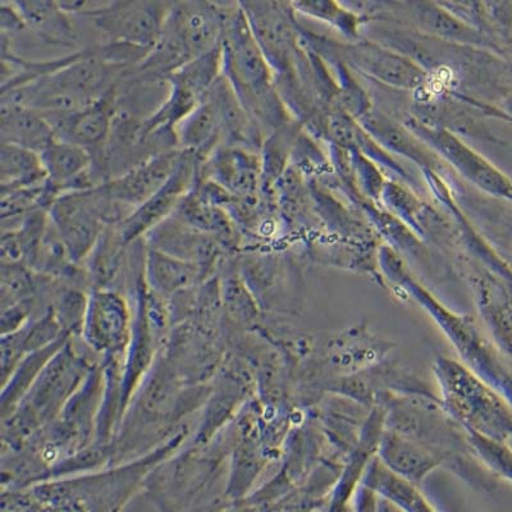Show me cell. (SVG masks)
Listing matches in <instances>:
<instances>
[{
  "label": "cell",
  "mask_w": 512,
  "mask_h": 512,
  "mask_svg": "<svg viewBox=\"0 0 512 512\" xmlns=\"http://www.w3.org/2000/svg\"><path fill=\"white\" fill-rule=\"evenodd\" d=\"M148 248L192 264L209 263L224 248L221 241L171 216L144 237ZM201 268V267H200Z\"/></svg>",
  "instance_id": "e0dca14e"
},
{
  "label": "cell",
  "mask_w": 512,
  "mask_h": 512,
  "mask_svg": "<svg viewBox=\"0 0 512 512\" xmlns=\"http://www.w3.org/2000/svg\"><path fill=\"white\" fill-rule=\"evenodd\" d=\"M199 175L209 178L241 200L259 199L262 191V155L237 146H218L204 162Z\"/></svg>",
  "instance_id": "4fadbf2b"
},
{
  "label": "cell",
  "mask_w": 512,
  "mask_h": 512,
  "mask_svg": "<svg viewBox=\"0 0 512 512\" xmlns=\"http://www.w3.org/2000/svg\"><path fill=\"white\" fill-rule=\"evenodd\" d=\"M182 153L181 162L167 184L135 209L125 221L116 224L118 235L126 246L144 240L153 228L173 216L180 201L194 186L201 162L195 155Z\"/></svg>",
  "instance_id": "ba28073f"
},
{
  "label": "cell",
  "mask_w": 512,
  "mask_h": 512,
  "mask_svg": "<svg viewBox=\"0 0 512 512\" xmlns=\"http://www.w3.org/2000/svg\"><path fill=\"white\" fill-rule=\"evenodd\" d=\"M414 131L420 139L432 146L434 153L441 154L460 175L468 178L474 185L489 194L512 200L511 182L459 137L442 128L422 125H415Z\"/></svg>",
  "instance_id": "8fae6325"
},
{
  "label": "cell",
  "mask_w": 512,
  "mask_h": 512,
  "mask_svg": "<svg viewBox=\"0 0 512 512\" xmlns=\"http://www.w3.org/2000/svg\"><path fill=\"white\" fill-rule=\"evenodd\" d=\"M176 143L181 152L195 155L204 162L222 145L221 128L216 111L208 99L184 118L175 128Z\"/></svg>",
  "instance_id": "d6986e66"
},
{
  "label": "cell",
  "mask_w": 512,
  "mask_h": 512,
  "mask_svg": "<svg viewBox=\"0 0 512 512\" xmlns=\"http://www.w3.org/2000/svg\"><path fill=\"white\" fill-rule=\"evenodd\" d=\"M0 140L41 154L54 141L56 132L47 118L34 109L11 100H2L0 107Z\"/></svg>",
  "instance_id": "ac0fdd59"
},
{
  "label": "cell",
  "mask_w": 512,
  "mask_h": 512,
  "mask_svg": "<svg viewBox=\"0 0 512 512\" xmlns=\"http://www.w3.org/2000/svg\"><path fill=\"white\" fill-rule=\"evenodd\" d=\"M130 70L109 61L98 47L88 48L71 54L57 70L2 93V99L43 114L75 112L102 99Z\"/></svg>",
  "instance_id": "7a4b0ae2"
},
{
  "label": "cell",
  "mask_w": 512,
  "mask_h": 512,
  "mask_svg": "<svg viewBox=\"0 0 512 512\" xmlns=\"http://www.w3.org/2000/svg\"><path fill=\"white\" fill-rule=\"evenodd\" d=\"M397 192H399L402 204H410L411 201H413V199L408 198V194H405V192L399 189V187H397ZM391 208L395 209L397 213L401 214V216H408V213L413 212L414 209V207H411V205L406 208H402V205H393Z\"/></svg>",
  "instance_id": "4316f807"
},
{
  "label": "cell",
  "mask_w": 512,
  "mask_h": 512,
  "mask_svg": "<svg viewBox=\"0 0 512 512\" xmlns=\"http://www.w3.org/2000/svg\"><path fill=\"white\" fill-rule=\"evenodd\" d=\"M207 99L217 113L222 145L262 152L265 140L262 127L246 111L239 96L223 75L210 90Z\"/></svg>",
  "instance_id": "2e32d148"
},
{
  "label": "cell",
  "mask_w": 512,
  "mask_h": 512,
  "mask_svg": "<svg viewBox=\"0 0 512 512\" xmlns=\"http://www.w3.org/2000/svg\"><path fill=\"white\" fill-rule=\"evenodd\" d=\"M22 18L27 34L36 43L52 49L77 53L86 49L79 20L59 2H12Z\"/></svg>",
  "instance_id": "5bb4252c"
},
{
  "label": "cell",
  "mask_w": 512,
  "mask_h": 512,
  "mask_svg": "<svg viewBox=\"0 0 512 512\" xmlns=\"http://www.w3.org/2000/svg\"><path fill=\"white\" fill-rule=\"evenodd\" d=\"M222 76V47L194 59L168 77L166 102L144 122L148 135L173 131L184 118L208 98L210 90Z\"/></svg>",
  "instance_id": "8992f818"
},
{
  "label": "cell",
  "mask_w": 512,
  "mask_h": 512,
  "mask_svg": "<svg viewBox=\"0 0 512 512\" xmlns=\"http://www.w3.org/2000/svg\"><path fill=\"white\" fill-rule=\"evenodd\" d=\"M406 6L409 7L408 11L414 24L418 25L420 29L443 36V38L465 41V43H468L474 36L468 24L437 4L408 3Z\"/></svg>",
  "instance_id": "603a6c76"
},
{
  "label": "cell",
  "mask_w": 512,
  "mask_h": 512,
  "mask_svg": "<svg viewBox=\"0 0 512 512\" xmlns=\"http://www.w3.org/2000/svg\"><path fill=\"white\" fill-rule=\"evenodd\" d=\"M329 45L341 61L392 88L415 90L427 80V73L413 59L372 41Z\"/></svg>",
  "instance_id": "9c48e42d"
},
{
  "label": "cell",
  "mask_w": 512,
  "mask_h": 512,
  "mask_svg": "<svg viewBox=\"0 0 512 512\" xmlns=\"http://www.w3.org/2000/svg\"><path fill=\"white\" fill-rule=\"evenodd\" d=\"M172 2H61L96 47L118 45L148 53L157 44Z\"/></svg>",
  "instance_id": "277c9868"
},
{
  "label": "cell",
  "mask_w": 512,
  "mask_h": 512,
  "mask_svg": "<svg viewBox=\"0 0 512 512\" xmlns=\"http://www.w3.org/2000/svg\"><path fill=\"white\" fill-rule=\"evenodd\" d=\"M291 7L294 12L328 22L350 38L358 36L359 26L363 24L354 12L335 2H296L291 3Z\"/></svg>",
  "instance_id": "d4e9b609"
},
{
  "label": "cell",
  "mask_w": 512,
  "mask_h": 512,
  "mask_svg": "<svg viewBox=\"0 0 512 512\" xmlns=\"http://www.w3.org/2000/svg\"><path fill=\"white\" fill-rule=\"evenodd\" d=\"M148 273L153 285L162 290L173 291L189 285L200 271L199 265L177 259L162 251L148 250Z\"/></svg>",
  "instance_id": "cb8c5ba5"
},
{
  "label": "cell",
  "mask_w": 512,
  "mask_h": 512,
  "mask_svg": "<svg viewBox=\"0 0 512 512\" xmlns=\"http://www.w3.org/2000/svg\"><path fill=\"white\" fill-rule=\"evenodd\" d=\"M222 75L265 135L288 125L276 77L240 3H224Z\"/></svg>",
  "instance_id": "6da1fadb"
},
{
  "label": "cell",
  "mask_w": 512,
  "mask_h": 512,
  "mask_svg": "<svg viewBox=\"0 0 512 512\" xmlns=\"http://www.w3.org/2000/svg\"><path fill=\"white\" fill-rule=\"evenodd\" d=\"M378 512H404L399 506H396L391 501H383L379 504Z\"/></svg>",
  "instance_id": "83f0119b"
},
{
  "label": "cell",
  "mask_w": 512,
  "mask_h": 512,
  "mask_svg": "<svg viewBox=\"0 0 512 512\" xmlns=\"http://www.w3.org/2000/svg\"><path fill=\"white\" fill-rule=\"evenodd\" d=\"M173 216L195 230L221 241L224 248L236 244L240 231L226 209L200 199L192 189L180 201Z\"/></svg>",
  "instance_id": "ffe728a7"
},
{
  "label": "cell",
  "mask_w": 512,
  "mask_h": 512,
  "mask_svg": "<svg viewBox=\"0 0 512 512\" xmlns=\"http://www.w3.org/2000/svg\"><path fill=\"white\" fill-rule=\"evenodd\" d=\"M182 154L184 153L181 150L173 149L154 155L139 166L99 186L128 217L167 184L176 172Z\"/></svg>",
  "instance_id": "7c38bea8"
},
{
  "label": "cell",
  "mask_w": 512,
  "mask_h": 512,
  "mask_svg": "<svg viewBox=\"0 0 512 512\" xmlns=\"http://www.w3.org/2000/svg\"><path fill=\"white\" fill-rule=\"evenodd\" d=\"M48 213L73 260L85 258L95 249L105 228L127 217L100 186L58 196Z\"/></svg>",
  "instance_id": "5b68a950"
},
{
  "label": "cell",
  "mask_w": 512,
  "mask_h": 512,
  "mask_svg": "<svg viewBox=\"0 0 512 512\" xmlns=\"http://www.w3.org/2000/svg\"><path fill=\"white\" fill-rule=\"evenodd\" d=\"M47 185L58 198L67 192L96 187L93 157L84 148L56 140L39 154Z\"/></svg>",
  "instance_id": "9a60e30c"
},
{
  "label": "cell",
  "mask_w": 512,
  "mask_h": 512,
  "mask_svg": "<svg viewBox=\"0 0 512 512\" xmlns=\"http://www.w3.org/2000/svg\"><path fill=\"white\" fill-rule=\"evenodd\" d=\"M369 486L381 492L388 501L399 506L404 512H436L408 483L391 477L387 473H374Z\"/></svg>",
  "instance_id": "484cf974"
},
{
  "label": "cell",
  "mask_w": 512,
  "mask_h": 512,
  "mask_svg": "<svg viewBox=\"0 0 512 512\" xmlns=\"http://www.w3.org/2000/svg\"><path fill=\"white\" fill-rule=\"evenodd\" d=\"M43 114V113H41ZM117 114L116 88L79 111L43 114L58 140L81 146L93 157L94 167L102 158Z\"/></svg>",
  "instance_id": "30bf717a"
},
{
  "label": "cell",
  "mask_w": 512,
  "mask_h": 512,
  "mask_svg": "<svg viewBox=\"0 0 512 512\" xmlns=\"http://www.w3.org/2000/svg\"><path fill=\"white\" fill-rule=\"evenodd\" d=\"M260 49L278 84L290 85L297 52V29L291 4L240 2Z\"/></svg>",
  "instance_id": "52a82bcc"
},
{
  "label": "cell",
  "mask_w": 512,
  "mask_h": 512,
  "mask_svg": "<svg viewBox=\"0 0 512 512\" xmlns=\"http://www.w3.org/2000/svg\"><path fill=\"white\" fill-rule=\"evenodd\" d=\"M360 125L369 135L377 140L379 145L393 150V152L406 155L415 162L428 164L433 162L431 150L425 149L422 143H418L411 132L405 130L390 118L384 117L378 112L369 111L360 117Z\"/></svg>",
  "instance_id": "7402d4cb"
},
{
  "label": "cell",
  "mask_w": 512,
  "mask_h": 512,
  "mask_svg": "<svg viewBox=\"0 0 512 512\" xmlns=\"http://www.w3.org/2000/svg\"><path fill=\"white\" fill-rule=\"evenodd\" d=\"M222 38L221 2H172L157 44L136 71L168 79L184 64L221 47Z\"/></svg>",
  "instance_id": "3957f363"
},
{
  "label": "cell",
  "mask_w": 512,
  "mask_h": 512,
  "mask_svg": "<svg viewBox=\"0 0 512 512\" xmlns=\"http://www.w3.org/2000/svg\"><path fill=\"white\" fill-rule=\"evenodd\" d=\"M40 155L15 145L0 146V187L8 192L44 184Z\"/></svg>",
  "instance_id": "44dd1931"
}]
</instances>
